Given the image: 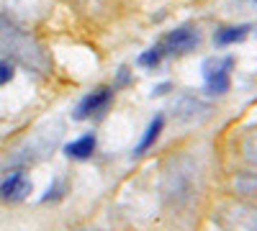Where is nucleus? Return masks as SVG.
<instances>
[{
	"label": "nucleus",
	"mask_w": 257,
	"mask_h": 231,
	"mask_svg": "<svg viewBox=\"0 0 257 231\" xmlns=\"http://www.w3.org/2000/svg\"><path fill=\"white\" fill-rule=\"evenodd\" d=\"M49 11V0H0V21L11 26L29 29L39 24Z\"/></svg>",
	"instance_id": "f257e3e1"
},
{
	"label": "nucleus",
	"mask_w": 257,
	"mask_h": 231,
	"mask_svg": "<svg viewBox=\"0 0 257 231\" xmlns=\"http://www.w3.org/2000/svg\"><path fill=\"white\" fill-rule=\"evenodd\" d=\"M113 103V88H95L88 95H82V100L75 106L72 118L75 121H88V118H100Z\"/></svg>",
	"instance_id": "f03ea898"
},
{
	"label": "nucleus",
	"mask_w": 257,
	"mask_h": 231,
	"mask_svg": "<svg viewBox=\"0 0 257 231\" xmlns=\"http://www.w3.org/2000/svg\"><path fill=\"white\" fill-rule=\"evenodd\" d=\"M231 67H234V59L231 57L206 59L203 77H206V90L211 95H224L231 88Z\"/></svg>",
	"instance_id": "7ed1b4c3"
},
{
	"label": "nucleus",
	"mask_w": 257,
	"mask_h": 231,
	"mask_svg": "<svg viewBox=\"0 0 257 231\" xmlns=\"http://www.w3.org/2000/svg\"><path fill=\"white\" fill-rule=\"evenodd\" d=\"M198 44H201V34L193 26H180L175 31H170L160 41V47L165 49V54H188V52L196 49Z\"/></svg>",
	"instance_id": "20e7f679"
},
{
	"label": "nucleus",
	"mask_w": 257,
	"mask_h": 231,
	"mask_svg": "<svg viewBox=\"0 0 257 231\" xmlns=\"http://www.w3.org/2000/svg\"><path fill=\"white\" fill-rule=\"evenodd\" d=\"M29 193H31V180L21 170L11 172L0 182V200H6V203H18V200L29 198Z\"/></svg>",
	"instance_id": "39448f33"
},
{
	"label": "nucleus",
	"mask_w": 257,
	"mask_h": 231,
	"mask_svg": "<svg viewBox=\"0 0 257 231\" xmlns=\"http://www.w3.org/2000/svg\"><path fill=\"white\" fill-rule=\"evenodd\" d=\"M95 146H98L95 134H82L80 139H75V141H70L67 146H64V154H67L70 159H90Z\"/></svg>",
	"instance_id": "423d86ee"
},
{
	"label": "nucleus",
	"mask_w": 257,
	"mask_h": 231,
	"mask_svg": "<svg viewBox=\"0 0 257 231\" xmlns=\"http://www.w3.org/2000/svg\"><path fill=\"white\" fill-rule=\"evenodd\" d=\"M162 129H165V116H155L152 121H149V126L144 129L142 141L134 146V157H142L144 152L152 149V146L157 144V139H160V134H162Z\"/></svg>",
	"instance_id": "0eeeda50"
},
{
	"label": "nucleus",
	"mask_w": 257,
	"mask_h": 231,
	"mask_svg": "<svg viewBox=\"0 0 257 231\" xmlns=\"http://www.w3.org/2000/svg\"><path fill=\"white\" fill-rule=\"evenodd\" d=\"M252 26L242 24V26H224L213 34V41H216V47H231V44H239V41L249 34Z\"/></svg>",
	"instance_id": "6e6552de"
},
{
	"label": "nucleus",
	"mask_w": 257,
	"mask_h": 231,
	"mask_svg": "<svg viewBox=\"0 0 257 231\" xmlns=\"http://www.w3.org/2000/svg\"><path fill=\"white\" fill-rule=\"evenodd\" d=\"M162 57H165V49L157 44V47H152L149 52H144V54L139 57V65H142V67H157L160 62H162Z\"/></svg>",
	"instance_id": "1a4fd4ad"
},
{
	"label": "nucleus",
	"mask_w": 257,
	"mask_h": 231,
	"mask_svg": "<svg viewBox=\"0 0 257 231\" xmlns=\"http://www.w3.org/2000/svg\"><path fill=\"white\" fill-rule=\"evenodd\" d=\"M13 77H16V65L11 59H0V88H6Z\"/></svg>",
	"instance_id": "9d476101"
}]
</instances>
